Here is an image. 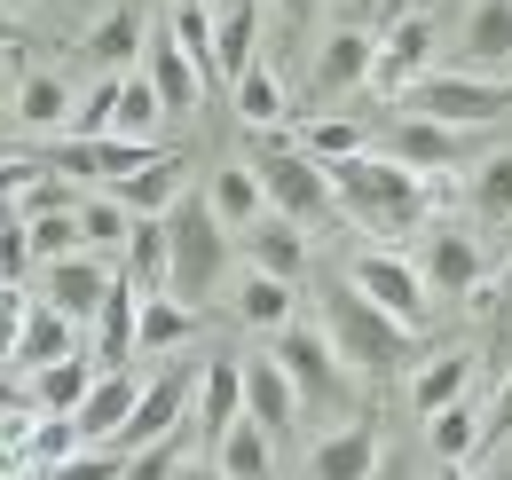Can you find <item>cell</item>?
<instances>
[{"mask_svg": "<svg viewBox=\"0 0 512 480\" xmlns=\"http://www.w3.org/2000/svg\"><path fill=\"white\" fill-rule=\"evenodd\" d=\"M512 449V378H497V394L481 402V457Z\"/></svg>", "mask_w": 512, "mask_h": 480, "instance_id": "46", "label": "cell"}, {"mask_svg": "<svg viewBox=\"0 0 512 480\" xmlns=\"http://www.w3.org/2000/svg\"><path fill=\"white\" fill-rule=\"evenodd\" d=\"M300 150H308L316 166H339V158L363 150V126H355V119H308V126H300Z\"/></svg>", "mask_w": 512, "mask_h": 480, "instance_id": "40", "label": "cell"}, {"mask_svg": "<svg viewBox=\"0 0 512 480\" xmlns=\"http://www.w3.org/2000/svg\"><path fill=\"white\" fill-rule=\"evenodd\" d=\"M213 465L229 480H276V433L260 418H237L221 441H213Z\"/></svg>", "mask_w": 512, "mask_h": 480, "instance_id": "29", "label": "cell"}, {"mask_svg": "<svg viewBox=\"0 0 512 480\" xmlns=\"http://www.w3.org/2000/svg\"><path fill=\"white\" fill-rule=\"evenodd\" d=\"M268 355L292 370V386H300V402H308V410H331V402H347V370H339V347H331V331L284 323Z\"/></svg>", "mask_w": 512, "mask_h": 480, "instance_id": "7", "label": "cell"}, {"mask_svg": "<svg viewBox=\"0 0 512 480\" xmlns=\"http://www.w3.org/2000/svg\"><path fill=\"white\" fill-rule=\"evenodd\" d=\"M379 457H386L379 418H347L339 433H323V441H316L308 480H371V473H379Z\"/></svg>", "mask_w": 512, "mask_h": 480, "instance_id": "14", "label": "cell"}, {"mask_svg": "<svg viewBox=\"0 0 512 480\" xmlns=\"http://www.w3.org/2000/svg\"><path fill=\"white\" fill-rule=\"evenodd\" d=\"M142 71H150V87H158V103H166V111H190L197 87H205V79H197V63L174 48V32H166V24L150 32V48H142Z\"/></svg>", "mask_w": 512, "mask_h": 480, "instance_id": "30", "label": "cell"}, {"mask_svg": "<svg viewBox=\"0 0 512 480\" xmlns=\"http://www.w3.org/2000/svg\"><path fill=\"white\" fill-rule=\"evenodd\" d=\"M205 197H213V213H221V221H229L237 237H245V229L260 221V213H268V189H260V174L245 166V158H237V166H221Z\"/></svg>", "mask_w": 512, "mask_h": 480, "instance_id": "34", "label": "cell"}, {"mask_svg": "<svg viewBox=\"0 0 512 480\" xmlns=\"http://www.w3.org/2000/svg\"><path fill=\"white\" fill-rule=\"evenodd\" d=\"M213 48H221V87H237L260 63V0H221L213 8Z\"/></svg>", "mask_w": 512, "mask_h": 480, "instance_id": "23", "label": "cell"}, {"mask_svg": "<svg viewBox=\"0 0 512 480\" xmlns=\"http://www.w3.org/2000/svg\"><path fill=\"white\" fill-rule=\"evenodd\" d=\"M182 189H190V158H182V150H158V158H150L142 174L111 181V197H119L127 213H166V205H174Z\"/></svg>", "mask_w": 512, "mask_h": 480, "instance_id": "27", "label": "cell"}, {"mask_svg": "<svg viewBox=\"0 0 512 480\" xmlns=\"http://www.w3.org/2000/svg\"><path fill=\"white\" fill-rule=\"evenodd\" d=\"M308 402H300V386H292V370L276 355H245V418H260L276 441L292 433V418H300Z\"/></svg>", "mask_w": 512, "mask_h": 480, "instance_id": "15", "label": "cell"}, {"mask_svg": "<svg viewBox=\"0 0 512 480\" xmlns=\"http://www.w3.org/2000/svg\"><path fill=\"white\" fill-rule=\"evenodd\" d=\"M111 284H119V268L103 260V252H64V260H40V300L71 315V323H95L103 300H111Z\"/></svg>", "mask_w": 512, "mask_h": 480, "instance_id": "9", "label": "cell"}, {"mask_svg": "<svg viewBox=\"0 0 512 480\" xmlns=\"http://www.w3.org/2000/svg\"><path fill=\"white\" fill-rule=\"evenodd\" d=\"M119 268H127V284L142 300H158L166 292V276H174V237H166V213H134V237L119 252Z\"/></svg>", "mask_w": 512, "mask_h": 480, "instance_id": "19", "label": "cell"}, {"mask_svg": "<svg viewBox=\"0 0 512 480\" xmlns=\"http://www.w3.org/2000/svg\"><path fill=\"white\" fill-rule=\"evenodd\" d=\"M79 331H87V323H71V315H56L48 300H32V307H24V323H16V370L32 378V370H48V362L79 355V347H87Z\"/></svg>", "mask_w": 512, "mask_h": 480, "instance_id": "17", "label": "cell"}, {"mask_svg": "<svg viewBox=\"0 0 512 480\" xmlns=\"http://www.w3.org/2000/svg\"><path fill=\"white\" fill-rule=\"evenodd\" d=\"M473 213H481V221H512V150L481 158V174H473Z\"/></svg>", "mask_w": 512, "mask_h": 480, "instance_id": "42", "label": "cell"}, {"mask_svg": "<svg viewBox=\"0 0 512 480\" xmlns=\"http://www.w3.org/2000/svg\"><path fill=\"white\" fill-rule=\"evenodd\" d=\"M331 197L371 229L379 244H402L426 229V174H410V166H394V158H371V150H355V158H339L331 166Z\"/></svg>", "mask_w": 512, "mask_h": 480, "instance_id": "1", "label": "cell"}, {"mask_svg": "<svg viewBox=\"0 0 512 480\" xmlns=\"http://www.w3.org/2000/svg\"><path fill=\"white\" fill-rule=\"evenodd\" d=\"M24 229H32V260L87 252V237H79V205H71V213H24Z\"/></svg>", "mask_w": 512, "mask_h": 480, "instance_id": "41", "label": "cell"}, {"mask_svg": "<svg viewBox=\"0 0 512 480\" xmlns=\"http://www.w3.org/2000/svg\"><path fill=\"white\" fill-rule=\"evenodd\" d=\"M166 119V103H158V87H150V71H127L119 79V126L111 134H134V142H150V126Z\"/></svg>", "mask_w": 512, "mask_h": 480, "instance_id": "39", "label": "cell"}, {"mask_svg": "<svg viewBox=\"0 0 512 480\" xmlns=\"http://www.w3.org/2000/svg\"><path fill=\"white\" fill-rule=\"evenodd\" d=\"M166 237H174V276H166V292L205 307L221 292V276H229V237H237V229L213 213L205 189H182V197L166 205Z\"/></svg>", "mask_w": 512, "mask_h": 480, "instance_id": "3", "label": "cell"}, {"mask_svg": "<svg viewBox=\"0 0 512 480\" xmlns=\"http://www.w3.org/2000/svg\"><path fill=\"white\" fill-rule=\"evenodd\" d=\"M190 331H197L190 300H174V292L142 300V355H174V347H190Z\"/></svg>", "mask_w": 512, "mask_h": 480, "instance_id": "35", "label": "cell"}, {"mask_svg": "<svg viewBox=\"0 0 512 480\" xmlns=\"http://www.w3.org/2000/svg\"><path fill=\"white\" fill-rule=\"evenodd\" d=\"M79 237H87V252H127V237H134V213L103 189V197H79Z\"/></svg>", "mask_w": 512, "mask_h": 480, "instance_id": "37", "label": "cell"}, {"mask_svg": "<svg viewBox=\"0 0 512 480\" xmlns=\"http://www.w3.org/2000/svg\"><path fill=\"white\" fill-rule=\"evenodd\" d=\"M103 378V362L87 355H64V362H48V370H32V402H40V418H79V402H87V386Z\"/></svg>", "mask_w": 512, "mask_h": 480, "instance_id": "25", "label": "cell"}, {"mask_svg": "<svg viewBox=\"0 0 512 480\" xmlns=\"http://www.w3.org/2000/svg\"><path fill=\"white\" fill-rule=\"evenodd\" d=\"M197 402V370L190 362H174V370H158V378H142V402H134V418L119 425V441L111 449H150V441H166V433H182V418H190Z\"/></svg>", "mask_w": 512, "mask_h": 480, "instance_id": "8", "label": "cell"}, {"mask_svg": "<svg viewBox=\"0 0 512 480\" xmlns=\"http://www.w3.org/2000/svg\"><path fill=\"white\" fill-rule=\"evenodd\" d=\"M174 480H229V473H221V465H182Z\"/></svg>", "mask_w": 512, "mask_h": 480, "instance_id": "50", "label": "cell"}, {"mask_svg": "<svg viewBox=\"0 0 512 480\" xmlns=\"http://www.w3.org/2000/svg\"><path fill=\"white\" fill-rule=\"evenodd\" d=\"M323 331H331V347H339V362H347L355 378H394V370L418 362V331L394 323L386 307H371L355 284H331V300H323Z\"/></svg>", "mask_w": 512, "mask_h": 480, "instance_id": "2", "label": "cell"}, {"mask_svg": "<svg viewBox=\"0 0 512 480\" xmlns=\"http://www.w3.org/2000/svg\"><path fill=\"white\" fill-rule=\"evenodd\" d=\"M0 48H24V32H16V16L0 8Z\"/></svg>", "mask_w": 512, "mask_h": 480, "instance_id": "49", "label": "cell"}, {"mask_svg": "<svg viewBox=\"0 0 512 480\" xmlns=\"http://www.w3.org/2000/svg\"><path fill=\"white\" fill-rule=\"evenodd\" d=\"M442 480H465V473H457V465H449V473H442Z\"/></svg>", "mask_w": 512, "mask_h": 480, "instance_id": "51", "label": "cell"}, {"mask_svg": "<svg viewBox=\"0 0 512 480\" xmlns=\"http://www.w3.org/2000/svg\"><path fill=\"white\" fill-rule=\"evenodd\" d=\"M79 119V95H71L64 71H24L16 79V126L24 134H64Z\"/></svg>", "mask_w": 512, "mask_h": 480, "instance_id": "20", "label": "cell"}, {"mask_svg": "<svg viewBox=\"0 0 512 480\" xmlns=\"http://www.w3.org/2000/svg\"><path fill=\"white\" fill-rule=\"evenodd\" d=\"M426 63H434V24L426 16H394L379 32V56H371V95H386V103H402L418 79H426Z\"/></svg>", "mask_w": 512, "mask_h": 480, "instance_id": "10", "label": "cell"}, {"mask_svg": "<svg viewBox=\"0 0 512 480\" xmlns=\"http://www.w3.org/2000/svg\"><path fill=\"white\" fill-rule=\"evenodd\" d=\"M245 166H253L260 189H268V213H284V221H300V229L331 213V166H316L292 134H276V126L253 134V158H245Z\"/></svg>", "mask_w": 512, "mask_h": 480, "instance_id": "4", "label": "cell"}, {"mask_svg": "<svg viewBox=\"0 0 512 480\" xmlns=\"http://www.w3.org/2000/svg\"><path fill=\"white\" fill-rule=\"evenodd\" d=\"M48 480H127V449L87 441V449H71L64 465H48Z\"/></svg>", "mask_w": 512, "mask_h": 480, "instance_id": "43", "label": "cell"}, {"mask_svg": "<svg viewBox=\"0 0 512 480\" xmlns=\"http://www.w3.org/2000/svg\"><path fill=\"white\" fill-rule=\"evenodd\" d=\"M166 32H174V48L197 63V79L205 87H221V48H213V8L205 0H174L166 8Z\"/></svg>", "mask_w": 512, "mask_h": 480, "instance_id": "32", "label": "cell"}, {"mask_svg": "<svg viewBox=\"0 0 512 480\" xmlns=\"http://www.w3.org/2000/svg\"><path fill=\"white\" fill-rule=\"evenodd\" d=\"M402 111L418 119H442V126H497L512 119V79H481V71H426Z\"/></svg>", "mask_w": 512, "mask_h": 480, "instance_id": "5", "label": "cell"}, {"mask_svg": "<svg viewBox=\"0 0 512 480\" xmlns=\"http://www.w3.org/2000/svg\"><path fill=\"white\" fill-rule=\"evenodd\" d=\"M426 449H434L442 465H473V457H481V402L465 394V402L434 410V418H426Z\"/></svg>", "mask_w": 512, "mask_h": 480, "instance_id": "33", "label": "cell"}, {"mask_svg": "<svg viewBox=\"0 0 512 480\" xmlns=\"http://www.w3.org/2000/svg\"><path fill=\"white\" fill-rule=\"evenodd\" d=\"M371 56H379V32H363V24H339L331 40L316 48V95H355L363 79H371Z\"/></svg>", "mask_w": 512, "mask_h": 480, "instance_id": "16", "label": "cell"}, {"mask_svg": "<svg viewBox=\"0 0 512 480\" xmlns=\"http://www.w3.org/2000/svg\"><path fill=\"white\" fill-rule=\"evenodd\" d=\"M229 103H237V119L253 126V134H268V126H284V79H276L268 63H253V71L229 87Z\"/></svg>", "mask_w": 512, "mask_h": 480, "instance_id": "36", "label": "cell"}, {"mask_svg": "<svg viewBox=\"0 0 512 480\" xmlns=\"http://www.w3.org/2000/svg\"><path fill=\"white\" fill-rule=\"evenodd\" d=\"M386 158L410 166V174H442L465 158V126H442V119H418V111H394L386 126Z\"/></svg>", "mask_w": 512, "mask_h": 480, "instance_id": "12", "label": "cell"}, {"mask_svg": "<svg viewBox=\"0 0 512 480\" xmlns=\"http://www.w3.org/2000/svg\"><path fill=\"white\" fill-rule=\"evenodd\" d=\"M237 418H245V362L213 355V362H205V378H197V425H205V441H221Z\"/></svg>", "mask_w": 512, "mask_h": 480, "instance_id": "24", "label": "cell"}, {"mask_svg": "<svg viewBox=\"0 0 512 480\" xmlns=\"http://www.w3.org/2000/svg\"><path fill=\"white\" fill-rule=\"evenodd\" d=\"M418 276H426V292L434 300H473L481 292V244L465 237V229H426V244H418Z\"/></svg>", "mask_w": 512, "mask_h": 480, "instance_id": "11", "label": "cell"}, {"mask_svg": "<svg viewBox=\"0 0 512 480\" xmlns=\"http://www.w3.org/2000/svg\"><path fill=\"white\" fill-rule=\"evenodd\" d=\"M371 480H410V457H379V473Z\"/></svg>", "mask_w": 512, "mask_h": 480, "instance_id": "48", "label": "cell"}, {"mask_svg": "<svg viewBox=\"0 0 512 480\" xmlns=\"http://www.w3.org/2000/svg\"><path fill=\"white\" fill-rule=\"evenodd\" d=\"M245 260L268 268V276H284V284H300L308 276V229L284 221V213H260L253 229H245Z\"/></svg>", "mask_w": 512, "mask_h": 480, "instance_id": "21", "label": "cell"}, {"mask_svg": "<svg viewBox=\"0 0 512 480\" xmlns=\"http://www.w3.org/2000/svg\"><path fill=\"white\" fill-rule=\"evenodd\" d=\"M481 370L512 378V284L481 292Z\"/></svg>", "mask_w": 512, "mask_h": 480, "instance_id": "38", "label": "cell"}, {"mask_svg": "<svg viewBox=\"0 0 512 480\" xmlns=\"http://www.w3.org/2000/svg\"><path fill=\"white\" fill-rule=\"evenodd\" d=\"M473 370H481V355H465V347L426 355L418 370H410V410L434 418V410H449V402H465V394H473Z\"/></svg>", "mask_w": 512, "mask_h": 480, "instance_id": "22", "label": "cell"}, {"mask_svg": "<svg viewBox=\"0 0 512 480\" xmlns=\"http://www.w3.org/2000/svg\"><path fill=\"white\" fill-rule=\"evenodd\" d=\"M276 8H284V24H292V32H308V16H316L323 0H276Z\"/></svg>", "mask_w": 512, "mask_h": 480, "instance_id": "47", "label": "cell"}, {"mask_svg": "<svg viewBox=\"0 0 512 480\" xmlns=\"http://www.w3.org/2000/svg\"><path fill=\"white\" fill-rule=\"evenodd\" d=\"M119 79H127V71H103V79L87 87V103H79V119H71L79 142H95V134H111V126H119Z\"/></svg>", "mask_w": 512, "mask_h": 480, "instance_id": "44", "label": "cell"}, {"mask_svg": "<svg viewBox=\"0 0 512 480\" xmlns=\"http://www.w3.org/2000/svg\"><path fill=\"white\" fill-rule=\"evenodd\" d=\"M142 355V292L127 284V268H119V284H111V300L95 315V362L103 370H127Z\"/></svg>", "mask_w": 512, "mask_h": 480, "instance_id": "18", "label": "cell"}, {"mask_svg": "<svg viewBox=\"0 0 512 480\" xmlns=\"http://www.w3.org/2000/svg\"><path fill=\"white\" fill-rule=\"evenodd\" d=\"M347 284L363 292L371 307H386L394 323H426V307H434V292H426V276H418V260H402L394 244H371V252H355V268H347Z\"/></svg>", "mask_w": 512, "mask_h": 480, "instance_id": "6", "label": "cell"}, {"mask_svg": "<svg viewBox=\"0 0 512 480\" xmlns=\"http://www.w3.org/2000/svg\"><path fill=\"white\" fill-rule=\"evenodd\" d=\"M229 315H237L245 331H284V323H292V284L268 276V268H245L237 292H229Z\"/></svg>", "mask_w": 512, "mask_h": 480, "instance_id": "28", "label": "cell"}, {"mask_svg": "<svg viewBox=\"0 0 512 480\" xmlns=\"http://www.w3.org/2000/svg\"><path fill=\"white\" fill-rule=\"evenodd\" d=\"M142 48H150V32H142V8H134V0H119V8L87 32V63H95V71H134Z\"/></svg>", "mask_w": 512, "mask_h": 480, "instance_id": "31", "label": "cell"}, {"mask_svg": "<svg viewBox=\"0 0 512 480\" xmlns=\"http://www.w3.org/2000/svg\"><path fill=\"white\" fill-rule=\"evenodd\" d=\"M182 465H190V457H182V433H166V441H150V449L127 457V480H174Z\"/></svg>", "mask_w": 512, "mask_h": 480, "instance_id": "45", "label": "cell"}, {"mask_svg": "<svg viewBox=\"0 0 512 480\" xmlns=\"http://www.w3.org/2000/svg\"><path fill=\"white\" fill-rule=\"evenodd\" d=\"M457 71H481V79L512 71V0H473V16L457 32Z\"/></svg>", "mask_w": 512, "mask_h": 480, "instance_id": "13", "label": "cell"}, {"mask_svg": "<svg viewBox=\"0 0 512 480\" xmlns=\"http://www.w3.org/2000/svg\"><path fill=\"white\" fill-rule=\"evenodd\" d=\"M134 402H142V378H134V370H103V378L87 386V402H79V433H87V441H119V425L134 418Z\"/></svg>", "mask_w": 512, "mask_h": 480, "instance_id": "26", "label": "cell"}]
</instances>
